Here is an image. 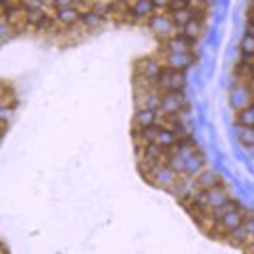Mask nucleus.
I'll return each instance as SVG.
<instances>
[{
    "label": "nucleus",
    "mask_w": 254,
    "mask_h": 254,
    "mask_svg": "<svg viewBox=\"0 0 254 254\" xmlns=\"http://www.w3.org/2000/svg\"><path fill=\"white\" fill-rule=\"evenodd\" d=\"M187 4H189V0H170V6H168V11H170V13H174V11L187 9Z\"/></svg>",
    "instance_id": "24"
},
{
    "label": "nucleus",
    "mask_w": 254,
    "mask_h": 254,
    "mask_svg": "<svg viewBox=\"0 0 254 254\" xmlns=\"http://www.w3.org/2000/svg\"><path fill=\"white\" fill-rule=\"evenodd\" d=\"M76 0H53L51 6L53 9H66V6H74Z\"/></svg>",
    "instance_id": "25"
},
{
    "label": "nucleus",
    "mask_w": 254,
    "mask_h": 254,
    "mask_svg": "<svg viewBox=\"0 0 254 254\" xmlns=\"http://www.w3.org/2000/svg\"><path fill=\"white\" fill-rule=\"evenodd\" d=\"M0 254H6V250L2 248V244H0Z\"/></svg>",
    "instance_id": "30"
},
{
    "label": "nucleus",
    "mask_w": 254,
    "mask_h": 254,
    "mask_svg": "<svg viewBox=\"0 0 254 254\" xmlns=\"http://www.w3.org/2000/svg\"><path fill=\"white\" fill-rule=\"evenodd\" d=\"M237 127H254V100L246 108L237 110Z\"/></svg>",
    "instance_id": "15"
},
{
    "label": "nucleus",
    "mask_w": 254,
    "mask_h": 254,
    "mask_svg": "<svg viewBox=\"0 0 254 254\" xmlns=\"http://www.w3.org/2000/svg\"><path fill=\"white\" fill-rule=\"evenodd\" d=\"M155 85L161 93L182 91V87H185V72H182V70H176V68H170V66H163Z\"/></svg>",
    "instance_id": "1"
},
{
    "label": "nucleus",
    "mask_w": 254,
    "mask_h": 254,
    "mask_svg": "<svg viewBox=\"0 0 254 254\" xmlns=\"http://www.w3.org/2000/svg\"><path fill=\"white\" fill-rule=\"evenodd\" d=\"M180 30H182V34H185V36H189V38H193V41H197V38L203 34V21H199V19H195V17H193L190 21H187Z\"/></svg>",
    "instance_id": "16"
},
{
    "label": "nucleus",
    "mask_w": 254,
    "mask_h": 254,
    "mask_svg": "<svg viewBox=\"0 0 254 254\" xmlns=\"http://www.w3.org/2000/svg\"><path fill=\"white\" fill-rule=\"evenodd\" d=\"M53 17H55V21H58L60 26L70 28V26H76V23H81L83 13L78 11L76 6H66V9H55L53 11Z\"/></svg>",
    "instance_id": "9"
},
{
    "label": "nucleus",
    "mask_w": 254,
    "mask_h": 254,
    "mask_svg": "<svg viewBox=\"0 0 254 254\" xmlns=\"http://www.w3.org/2000/svg\"><path fill=\"white\" fill-rule=\"evenodd\" d=\"M246 32H248V34H252V36H254V23H250V21H248V30H246Z\"/></svg>",
    "instance_id": "27"
},
{
    "label": "nucleus",
    "mask_w": 254,
    "mask_h": 254,
    "mask_svg": "<svg viewBox=\"0 0 254 254\" xmlns=\"http://www.w3.org/2000/svg\"><path fill=\"white\" fill-rule=\"evenodd\" d=\"M176 142H178V133L174 131V129H168V127H161L157 133V138H155V144H159L161 148H172V146H176Z\"/></svg>",
    "instance_id": "14"
},
{
    "label": "nucleus",
    "mask_w": 254,
    "mask_h": 254,
    "mask_svg": "<svg viewBox=\"0 0 254 254\" xmlns=\"http://www.w3.org/2000/svg\"><path fill=\"white\" fill-rule=\"evenodd\" d=\"M159 110L165 115H182L187 110V100L182 91H168L161 93V104H159Z\"/></svg>",
    "instance_id": "4"
},
{
    "label": "nucleus",
    "mask_w": 254,
    "mask_h": 254,
    "mask_svg": "<svg viewBox=\"0 0 254 254\" xmlns=\"http://www.w3.org/2000/svg\"><path fill=\"white\" fill-rule=\"evenodd\" d=\"M163 66H165V64H161L157 58H144V60H140V62L136 64V74L144 76L146 81H150V83L155 85L157 78H159V74H161Z\"/></svg>",
    "instance_id": "6"
},
{
    "label": "nucleus",
    "mask_w": 254,
    "mask_h": 254,
    "mask_svg": "<svg viewBox=\"0 0 254 254\" xmlns=\"http://www.w3.org/2000/svg\"><path fill=\"white\" fill-rule=\"evenodd\" d=\"M240 142L244 146H254V127H240Z\"/></svg>",
    "instance_id": "20"
},
{
    "label": "nucleus",
    "mask_w": 254,
    "mask_h": 254,
    "mask_svg": "<svg viewBox=\"0 0 254 254\" xmlns=\"http://www.w3.org/2000/svg\"><path fill=\"white\" fill-rule=\"evenodd\" d=\"M244 235H246V248L254 244V212L246 210V218H244Z\"/></svg>",
    "instance_id": "17"
},
{
    "label": "nucleus",
    "mask_w": 254,
    "mask_h": 254,
    "mask_svg": "<svg viewBox=\"0 0 254 254\" xmlns=\"http://www.w3.org/2000/svg\"><path fill=\"white\" fill-rule=\"evenodd\" d=\"M244 218H246V210H242V205L229 210L225 216L218 218V225H216V231H214V235H216V237H227L229 233H233L235 229H240L244 225Z\"/></svg>",
    "instance_id": "2"
},
{
    "label": "nucleus",
    "mask_w": 254,
    "mask_h": 254,
    "mask_svg": "<svg viewBox=\"0 0 254 254\" xmlns=\"http://www.w3.org/2000/svg\"><path fill=\"white\" fill-rule=\"evenodd\" d=\"M148 21V28L155 32L157 36H161L163 41L165 38H170L176 34V26H174V21L170 15H163V13H153L150 17L146 19Z\"/></svg>",
    "instance_id": "5"
},
{
    "label": "nucleus",
    "mask_w": 254,
    "mask_h": 254,
    "mask_svg": "<svg viewBox=\"0 0 254 254\" xmlns=\"http://www.w3.org/2000/svg\"><path fill=\"white\" fill-rule=\"evenodd\" d=\"M131 11L136 21H146L155 13V6L150 0H131Z\"/></svg>",
    "instance_id": "13"
},
{
    "label": "nucleus",
    "mask_w": 254,
    "mask_h": 254,
    "mask_svg": "<svg viewBox=\"0 0 254 254\" xmlns=\"http://www.w3.org/2000/svg\"><path fill=\"white\" fill-rule=\"evenodd\" d=\"M4 15V6H2V2H0V17Z\"/></svg>",
    "instance_id": "29"
},
{
    "label": "nucleus",
    "mask_w": 254,
    "mask_h": 254,
    "mask_svg": "<svg viewBox=\"0 0 254 254\" xmlns=\"http://www.w3.org/2000/svg\"><path fill=\"white\" fill-rule=\"evenodd\" d=\"M246 250H248L250 254H254V244H252V246H248V248H246Z\"/></svg>",
    "instance_id": "28"
},
{
    "label": "nucleus",
    "mask_w": 254,
    "mask_h": 254,
    "mask_svg": "<svg viewBox=\"0 0 254 254\" xmlns=\"http://www.w3.org/2000/svg\"><path fill=\"white\" fill-rule=\"evenodd\" d=\"M106 19L104 17H100L95 11H87V13H83V17H81V23L85 28H98V26H102Z\"/></svg>",
    "instance_id": "18"
},
{
    "label": "nucleus",
    "mask_w": 254,
    "mask_h": 254,
    "mask_svg": "<svg viewBox=\"0 0 254 254\" xmlns=\"http://www.w3.org/2000/svg\"><path fill=\"white\" fill-rule=\"evenodd\" d=\"M195 43L197 41H193V38H189V36H185L180 32H176L174 36H170V38H165L163 41V49H165V53H178V51H195Z\"/></svg>",
    "instance_id": "7"
},
{
    "label": "nucleus",
    "mask_w": 254,
    "mask_h": 254,
    "mask_svg": "<svg viewBox=\"0 0 254 254\" xmlns=\"http://www.w3.org/2000/svg\"><path fill=\"white\" fill-rule=\"evenodd\" d=\"M159 123V110L155 108H138L133 115V129H144V127Z\"/></svg>",
    "instance_id": "12"
},
{
    "label": "nucleus",
    "mask_w": 254,
    "mask_h": 254,
    "mask_svg": "<svg viewBox=\"0 0 254 254\" xmlns=\"http://www.w3.org/2000/svg\"><path fill=\"white\" fill-rule=\"evenodd\" d=\"M13 34H15L13 26H11V23L6 21V19H4V15H2V17H0V43H4L6 38L13 36Z\"/></svg>",
    "instance_id": "21"
},
{
    "label": "nucleus",
    "mask_w": 254,
    "mask_h": 254,
    "mask_svg": "<svg viewBox=\"0 0 254 254\" xmlns=\"http://www.w3.org/2000/svg\"><path fill=\"white\" fill-rule=\"evenodd\" d=\"M195 180V187L197 189H203V190H210L214 187H220V185H225L220 178V174L218 172H214V170H201L197 176H193Z\"/></svg>",
    "instance_id": "11"
},
{
    "label": "nucleus",
    "mask_w": 254,
    "mask_h": 254,
    "mask_svg": "<svg viewBox=\"0 0 254 254\" xmlns=\"http://www.w3.org/2000/svg\"><path fill=\"white\" fill-rule=\"evenodd\" d=\"M153 2V6H155V11H168V6H170V0H150Z\"/></svg>",
    "instance_id": "26"
},
{
    "label": "nucleus",
    "mask_w": 254,
    "mask_h": 254,
    "mask_svg": "<svg viewBox=\"0 0 254 254\" xmlns=\"http://www.w3.org/2000/svg\"><path fill=\"white\" fill-rule=\"evenodd\" d=\"M110 17H115L119 21H136L131 11V0H113L110 2Z\"/></svg>",
    "instance_id": "10"
},
{
    "label": "nucleus",
    "mask_w": 254,
    "mask_h": 254,
    "mask_svg": "<svg viewBox=\"0 0 254 254\" xmlns=\"http://www.w3.org/2000/svg\"><path fill=\"white\" fill-rule=\"evenodd\" d=\"M170 17H172V21H174V26H176V28H182L187 21L193 19V13H190L189 9H180V11L170 13Z\"/></svg>",
    "instance_id": "19"
},
{
    "label": "nucleus",
    "mask_w": 254,
    "mask_h": 254,
    "mask_svg": "<svg viewBox=\"0 0 254 254\" xmlns=\"http://www.w3.org/2000/svg\"><path fill=\"white\" fill-rule=\"evenodd\" d=\"M250 81H254V68H252V72H250Z\"/></svg>",
    "instance_id": "31"
},
{
    "label": "nucleus",
    "mask_w": 254,
    "mask_h": 254,
    "mask_svg": "<svg viewBox=\"0 0 254 254\" xmlns=\"http://www.w3.org/2000/svg\"><path fill=\"white\" fill-rule=\"evenodd\" d=\"M242 53H248V55H254V36L246 32L244 38H242Z\"/></svg>",
    "instance_id": "23"
},
{
    "label": "nucleus",
    "mask_w": 254,
    "mask_h": 254,
    "mask_svg": "<svg viewBox=\"0 0 254 254\" xmlns=\"http://www.w3.org/2000/svg\"><path fill=\"white\" fill-rule=\"evenodd\" d=\"M197 60V53L195 51H178V53H165V66L170 68H176V70H185L189 66H193Z\"/></svg>",
    "instance_id": "8"
},
{
    "label": "nucleus",
    "mask_w": 254,
    "mask_h": 254,
    "mask_svg": "<svg viewBox=\"0 0 254 254\" xmlns=\"http://www.w3.org/2000/svg\"><path fill=\"white\" fill-rule=\"evenodd\" d=\"M21 9L26 13L41 11V9H45V2H43V0H21Z\"/></svg>",
    "instance_id": "22"
},
{
    "label": "nucleus",
    "mask_w": 254,
    "mask_h": 254,
    "mask_svg": "<svg viewBox=\"0 0 254 254\" xmlns=\"http://www.w3.org/2000/svg\"><path fill=\"white\" fill-rule=\"evenodd\" d=\"M146 182H150L153 187H159V189H165V190H170L174 187V182H176L180 176L176 172H174L168 163H163V165H159L157 170H153L150 174H146Z\"/></svg>",
    "instance_id": "3"
}]
</instances>
